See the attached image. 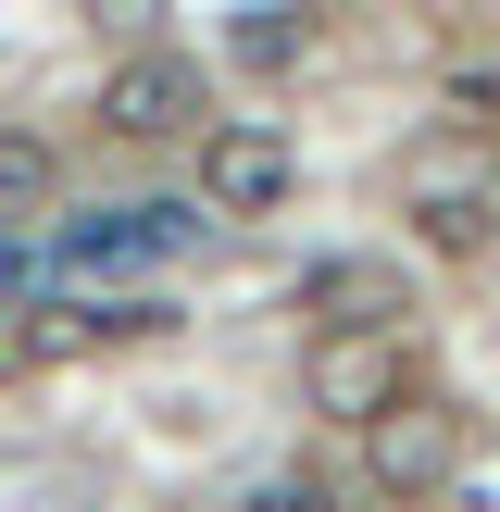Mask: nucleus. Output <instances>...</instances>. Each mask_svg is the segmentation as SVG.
Returning <instances> with one entry per match:
<instances>
[{"label": "nucleus", "instance_id": "12", "mask_svg": "<svg viewBox=\"0 0 500 512\" xmlns=\"http://www.w3.org/2000/svg\"><path fill=\"white\" fill-rule=\"evenodd\" d=\"M250 512H325V488H313V475H263V488H250Z\"/></svg>", "mask_w": 500, "mask_h": 512}, {"label": "nucleus", "instance_id": "11", "mask_svg": "<svg viewBox=\"0 0 500 512\" xmlns=\"http://www.w3.org/2000/svg\"><path fill=\"white\" fill-rule=\"evenodd\" d=\"M75 13H88V25H113V38H150L175 0H75Z\"/></svg>", "mask_w": 500, "mask_h": 512}, {"label": "nucleus", "instance_id": "7", "mask_svg": "<svg viewBox=\"0 0 500 512\" xmlns=\"http://www.w3.org/2000/svg\"><path fill=\"white\" fill-rule=\"evenodd\" d=\"M288 313H313V325H400L413 288H400V263H375V250H338V263H300Z\"/></svg>", "mask_w": 500, "mask_h": 512}, {"label": "nucleus", "instance_id": "14", "mask_svg": "<svg viewBox=\"0 0 500 512\" xmlns=\"http://www.w3.org/2000/svg\"><path fill=\"white\" fill-rule=\"evenodd\" d=\"M38 275V225H0V288H25Z\"/></svg>", "mask_w": 500, "mask_h": 512}, {"label": "nucleus", "instance_id": "15", "mask_svg": "<svg viewBox=\"0 0 500 512\" xmlns=\"http://www.w3.org/2000/svg\"><path fill=\"white\" fill-rule=\"evenodd\" d=\"M0 375H13V325H0Z\"/></svg>", "mask_w": 500, "mask_h": 512}, {"label": "nucleus", "instance_id": "13", "mask_svg": "<svg viewBox=\"0 0 500 512\" xmlns=\"http://www.w3.org/2000/svg\"><path fill=\"white\" fill-rule=\"evenodd\" d=\"M238 50H250V63H288V50H300V25H275V13H250V25H238Z\"/></svg>", "mask_w": 500, "mask_h": 512}, {"label": "nucleus", "instance_id": "1", "mask_svg": "<svg viewBox=\"0 0 500 512\" xmlns=\"http://www.w3.org/2000/svg\"><path fill=\"white\" fill-rule=\"evenodd\" d=\"M200 188L188 200H113V213H63L50 225V275H75V288H113V275H163L200 250Z\"/></svg>", "mask_w": 500, "mask_h": 512}, {"label": "nucleus", "instance_id": "4", "mask_svg": "<svg viewBox=\"0 0 500 512\" xmlns=\"http://www.w3.org/2000/svg\"><path fill=\"white\" fill-rule=\"evenodd\" d=\"M288 188H300V150L275 138V125H250V113L200 125V213H213V225H250V213H288Z\"/></svg>", "mask_w": 500, "mask_h": 512}, {"label": "nucleus", "instance_id": "2", "mask_svg": "<svg viewBox=\"0 0 500 512\" xmlns=\"http://www.w3.org/2000/svg\"><path fill=\"white\" fill-rule=\"evenodd\" d=\"M450 475H463V413H450V400L400 388L388 413H363V488H388L400 512H413V500H438Z\"/></svg>", "mask_w": 500, "mask_h": 512}, {"label": "nucleus", "instance_id": "9", "mask_svg": "<svg viewBox=\"0 0 500 512\" xmlns=\"http://www.w3.org/2000/svg\"><path fill=\"white\" fill-rule=\"evenodd\" d=\"M50 188H63V163H50V138H25V125H0V225H38Z\"/></svg>", "mask_w": 500, "mask_h": 512}, {"label": "nucleus", "instance_id": "8", "mask_svg": "<svg viewBox=\"0 0 500 512\" xmlns=\"http://www.w3.org/2000/svg\"><path fill=\"white\" fill-rule=\"evenodd\" d=\"M413 238L438 250V263H475V250H500L488 188H463V175H425V188H413Z\"/></svg>", "mask_w": 500, "mask_h": 512}, {"label": "nucleus", "instance_id": "10", "mask_svg": "<svg viewBox=\"0 0 500 512\" xmlns=\"http://www.w3.org/2000/svg\"><path fill=\"white\" fill-rule=\"evenodd\" d=\"M438 125H450V138H500V63H463V75H450V88H438Z\"/></svg>", "mask_w": 500, "mask_h": 512}, {"label": "nucleus", "instance_id": "16", "mask_svg": "<svg viewBox=\"0 0 500 512\" xmlns=\"http://www.w3.org/2000/svg\"><path fill=\"white\" fill-rule=\"evenodd\" d=\"M488 225H500V175H488Z\"/></svg>", "mask_w": 500, "mask_h": 512}, {"label": "nucleus", "instance_id": "5", "mask_svg": "<svg viewBox=\"0 0 500 512\" xmlns=\"http://www.w3.org/2000/svg\"><path fill=\"white\" fill-rule=\"evenodd\" d=\"M163 325H175V300H88V288H50V300H25V313H13V363H88V350L163 338Z\"/></svg>", "mask_w": 500, "mask_h": 512}, {"label": "nucleus", "instance_id": "3", "mask_svg": "<svg viewBox=\"0 0 500 512\" xmlns=\"http://www.w3.org/2000/svg\"><path fill=\"white\" fill-rule=\"evenodd\" d=\"M400 388H413V338H400V325H325V338H313V363H300V400H313L325 425L388 413Z\"/></svg>", "mask_w": 500, "mask_h": 512}, {"label": "nucleus", "instance_id": "6", "mask_svg": "<svg viewBox=\"0 0 500 512\" xmlns=\"http://www.w3.org/2000/svg\"><path fill=\"white\" fill-rule=\"evenodd\" d=\"M200 63H175V50H138V63L100 75V125L113 138H200Z\"/></svg>", "mask_w": 500, "mask_h": 512}]
</instances>
